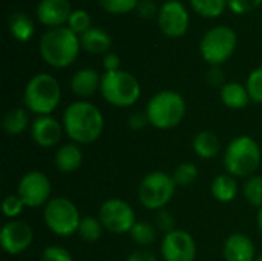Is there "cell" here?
I'll return each instance as SVG.
<instances>
[{"mask_svg": "<svg viewBox=\"0 0 262 261\" xmlns=\"http://www.w3.org/2000/svg\"><path fill=\"white\" fill-rule=\"evenodd\" d=\"M223 255L226 261H255L256 260L255 243L246 234L241 232L232 234L224 243Z\"/></svg>", "mask_w": 262, "mask_h": 261, "instance_id": "17", "label": "cell"}, {"mask_svg": "<svg viewBox=\"0 0 262 261\" xmlns=\"http://www.w3.org/2000/svg\"><path fill=\"white\" fill-rule=\"evenodd\" d=\"M29 125L28 112L25 108H12L9 109L2 122V128L8 135H18L21 134Z\"/></svg>", "mask_w": 262, "mask_h": 261, "instance_id": "25", "label": "cell"}, {"mask_svg": "<svg viewBox=\"0 0 262 261\" xmlns=\"http://www.w3.org/2000/svg\"><path fill=\"white\" fill-rule=\"evenodd\" d=\"M147 123H149V122H147L146 114H138V112H137V114H132V115L129 117V120H127L129 128H130V129H135V131L143 129Z\"/></svg>", "mask_w": 262, "mask_h": 261, "instance_id": "42", "label": "cell"}, {"mask_svg": "<svg viewBox=\"0 0 262 261\" xmlns=\"http://www.w3.org/2000/svg\"><path fill=\"white\" fill-rule=\"evenodd\" d=\"M173 177L164 171H154L147 174L138 186V200L149 211L164 209L173 198L177 191Z\"/></svg>", "mask_w": 262, "mask_h": 261, "instance_id": "9", "label": "cell"}, {"mask_svg": "<svg viewBox=\"0 0 262 261\" xmlns=\"http://www.w3.org/2000/svg\"><path fill=\"white\" fill-rule=\"evenodd\" d=\"M243 194L246 200L255 206V208H262V177L261 175H252L246 180Z\"/></svg>", "mask_w": 262, "mask_h": 261, "instance_id": "29", "label": "cell"}, {"mask_svg": "<svg viewBox=\"0 0 262 261\" xmlns=\"http://www.w3.org/2000/svg\"><path fill=\"white\" fill-rule=\"evenodd\" d=\"M160 31L169 38L183 37L190 23L189 11L180 0H167L161 5L160 12L157 15Z\"/></svg>", "mask_w": 262, "mask_h": 261, "instance_id": "12", "label": "cell"}, {"mask_svg": "<svg viewBox=\"0 0 262 261\" xmlns=\"http://www.w3.org/2000/svg\"><path fill=\"white\" fill-rule=\"evenodd\" d=\"M46 228L58 237H71L78 231L81 215L77 205L68 197H55L43 209Z\"/></svg>", "mask_w": 262, "mask_h": 261, "instance_id": "8", "label": "cell"}, {"mask_svg": "<svg viewBox=\"0 0 262 261\" xmlns=\"http://www.w3.org/2000/svg\"><path fill=\"white\" fill-rule=\"evenodd\" d=\"M220 97L221 102L230 109H243L252 102L246 85L238 82H227L224 86H221Z\"/></svg>", "mask_w": 262, "mask_h": 261, "instance_id": "21", "label": "cell"}, {"mask_svg": "<svg viewBox=\"0 0 262 261\" xmlns=\"http://www.w3.org/2000/svg\"><path fill=\"white\" fill-rule=\"evenodd\" d=\"M80 45H81V49L89 54H94V55L103 54L104 55L111 51L112 38L106 29L92 26L89 31H86L84 34L80 35Z\"/></svg>", "mask_w": 262, "mask_h": 261, "instance_id": "20", "label": "cell"}, {"mask_svg": "<svg viewBox=\"0 0 262 261\" xmlns=\"http://www.w3.org/2000/svg\"><path fill=\"white\" fill-rule=\"evenodd\" d=\"M41 261H74L71 252L61 246H48L41 252Z\"/></svg>", "mask_w": 262, "mask_h": 261, "instance_id": "36", "label": "cell"}, {"mask_svg": "<svg viewBox=\"0 0 262 261\" xmlns=\"http://www.w3.org/2000/svg\"><path fill=\"white\" fill-rule=\"evenodd\" d=\"M262 152L258 142L250 135L233 138L224 151V168L235 178H249L255 175L261 165Z\"/></svg>", "mask_w": 262, "mask_h": 261, "instance_id": "5", "label": "cell"}, {"mask_svg": "<svg viewBox=\"0 0 262 261\" xmlns=\"http://www.w3.org/2000/svg\"><path fill=\"white\" fill-rule=\"evenodd\" d=\"M190 6L201 17L216 18L226 11L227 0H190Z\"/></svg>", "mask_w": 262, "mask_h": 261, "instance_id": "27", "label": "cell"}, {"mask_svg": "<svg viewBox=\"0 0 262 261\" xmlns=\"http://www.w3.org/2000/svg\"><path fill=\"white\" fill-rule=\"evenodd\" d=\"M206 77H207V82L212 86H224L226 85L224 83V72H223L221 66H210Z\"/></svg>", "mask_w": 262, "mask_h": 261, "instance_id": "40", "label": "cell"}, {"mask_svg": "<svg viewBox=\"0 0 262 261\" xmlns=\"http://www.w3.org/2000/svg\"><path fill=\"white\" fill-rule=\"evenodd\" d=\"M212 195L220 203H230L238 195V183L236 178L230 174H220L213 178L210 186Z\"/></svg>", "mask_w": 262, "mask_h": 261, "instance_id": "23", "label": "cell"}, {"mask_svg": "<svg viewBox=\"0 0 262 261\" xmlns=\"http://www.w3.org/2000/svg\"><path fill=\"white\" fill-rule=\"evenodd\" d=\"M258 228H259V231H261L262 234V208L258 211Z\"/></svg>", "mask_w": 262, "mask_h": 261, "instance_id": "43", "label": "cell"}, {"mask_svg": "<svg viewBox=\"0 0 262 261\" xmlns=\"http://www.w3.org/2000/svg\"><path fill=\"white\" fill-rule=\"evenodd\" d=\"M126 261H157V257L149 249H137L126 258Z\"/></svg>", "mask_w": 262, "mask_h": 261, "instance_id": "41", "label": "cell"}, {"mask_svg": "<svg viewBox=\"0 0 262 261\" xmlns=\"http://www.w3.org/2000/svg\"><path fill=\"white\" fill-rule=\"evenodd\" d=\"M51 180L41 171L26 172L17 186V195L23 200L26 208H40L46 206L51 200Z\"/></svg>", "mask_w": 262, "mask_h": 261, "instance_id": "11", "label": "cell"}, {"mask_svg": "<svg viewBox=\"0 0 262 261\" xmlns=\"http://www.w3.org/2000/svg\"><path fill=\"white\" fill-rule=\"evenodd\" d=\"M25 203L23 200L17 195V194H9L3 198V203H2V212L6 218H11V220H15V217H18L23 209H25Z\"/></svg>", "mask_w": 262, "mask_h": 261, "instance_id": "34", "label": "cell"}, {"mask_svg": "<svg viewBox=\"0 0 262 261\" xmlns=\"http://www.w3.org/2000/svg\"><path fill=\"white\" fill-rule=\"evenodd\" d=\"M140 0H98L100 6L114 15H121V14H127L132 12L134 9H137Z\"/></svg>", "mask_w": 262, "mask_h": 261, "instance_id": "32", "label": "cell"}, {"mask_svg": "<svg viewBox=\"0 0 262 261\" xmlns=\"http://www.w3.org/2000/svg\"><path fill=\"white\" fill-rule=\"evenodd\" d=\"M255 261H262V254H261V255H259V257H258V258H256V260H255Z\"/></svg>", "mask_w": 262, "mask_h": 261, "instance_id": "44", "label": "cell"}, {"mask_svg": "<svg viewBox=\"0 0 262 261\" xmlns=\"http://www.w3.org/2000/svg\"><path fill=\"white\" fill-rule=\"evenodd\" d=\"M196 243L187 231L175 229L163 237L161 257L164 261H195Z\"/></svg>", "mask_w": 262, "mask_h": 261, "instance_id": "14", "label": "cell"}, {"mask_svg": "<svg viewBox=\"0 0 262 261\" xmlns=\"http://www.w3.org/2000/svg\"><path fill=\"white\" fill-rule=\"evenodd\" d=\"M98 218L106 231L111 234H129L137 223L135 211L121 198H107L101 203Z\"/></svg>", "mask_w": 262, "mask_h": 261, "instance_id": "10", "label": "cell"}, {"mask_svg": "<svg viewBox=\"0 0 262 261\" xmlns=\"http://www.w3.org/2000/svg\"><path fill=\"white\" fill-rule=\"evenodd\" d=\"M121 66V60H120V55L109 51L107 54H104L103 57V68L106 72H112V71H118Z\"/></svg>", "mask_w": 262, "mask_h": 261, "instance_id": "39", "label": "cell"}, {"mask_svg": "<svg viewBox=\"0 0 262 261\" xmlns=\"http://www.w3.org/2000/svg\"><path fill=\"white\" fill-rule=\"evenodd\" d=\"M66 26L80 37L81 34H84L92 28V20L89 12H86L84 9H74Z\"/></svg>", "mask_w": 262, "mask_h": 261, "instance_id": "31", "label": "cell"}, {"mask_svg": "<svg viewBox=\"0 0 262 261\" xmlns=\"http://www.w3.org/2000/svg\"><path fill=\"white\" fill-rule=\"evenodd\" d=\"M238 35L233 28L218 25L210 28L200 42V54L210 66H221L236 51Z\"/></svg>", "mask_w": 262, "mask_h": 261, "instance_id": "7", "label": "cell"}, {"mask_svg": "<svg viewBox=\"0 0 262 261\" xmlns=\"http://www.w3.org/2000/svg\"><path fill=\"white\" fill-rule=\"evenodd\" d=\"M64 129L52 115H38L31 125L32 142L40 148H54L60 143Z\"/></svg>", "mask_w": 262, "mask_h": 261, "instance_id": "16", "label": "cell"}, {"mask_svg": "<svg viewBox=\"0 0 262 261\" xmlns=\"http://www.w3.org/2000/svg\"><path fill=\"white\" fill-rule=\"evenodd\" d=\"M262 5V0H227V6L235 14H249L258 9Z\"/></svg>", "mask_w": 262, "mask_h": 261, "instance_id": "35", "label": "cell"}, {"mask_svg": "<svg viewBox=\"0 0 262 261\" xmlns=\"http://www.w3.org/2000/svg\"><path fill=\"white\" fill-rule=\"evenodd\" d=\"M129 235L134 243L140 246H150L157 240V226L147 222H137Z\"/></svg>", "mask_w": 262, "mask_h": 261, "instance_id": "28", "label": "cell"}, {"mask_svg": "<svg viewBox=\"0 0 262 261\" xmlns=\"http://www.w3.org/2000/svg\"><path fill=\"white\" fill-rule=\"evenodd\" d=\"M61 125L64 134L72 140V143L91 145L103 134L104 117L94 103L77 100L64 109Z\"/></svg>", "mask_w": 262, "mask_h": 261, "instance_id": "1", "label": "cell"}, {"mask_svg": "<svg viewBox=\"0 0 262 261\" xmlns=\"http://www.w3.org/2000/svg\"><path fill=\"white\" fill-rule=\"evenodd\" d=\"M80 49V37L68 26L48 29L38 43V51L43 62L52 68L71 66L77 60Z\"/></svg>", "mask_w": 262, "mask_h": 261, "instance_id": "2", "label": "cell"}, {"mask_svg": "<svg viewBox=\"0 0 262 261\" xmlns=\"http://www.w3.org/2000/svg\"><path fill=\"white\" fill-rule=\"evenodd\" d=\"M8 28L11 35L21 43H26L32 38L34 32H35V25L31 20L29 15L23 14V12H14L9 15L8 18Z\"/></svg>", "mask_w": 262, "mask_h": 261, "instance_id": "24", "label": "cell"}, {"mask_svg": "<svg viewBox=\"0 0 262 261\" xmlns=\"http://www.w3.org/2000/svg\"><path fill=\"white\" fill-rule=\"evenodd\" d=\"M61 88L58 80L48 74L38 72L29 78L23 92V103L29 112L38 115H51L60 105Z\"/></svg>", "mask_w": 262, "mask_h": 261, "instance_id": "4", "label": "cell"}, {"mask_svg": "<svg viewBox=\"0 0 262 261\" xmlns=\"http://www.w3.org/2000/svg\"><path fill=\"white\" fill-rule=\"evenodd\" d=\"M72 11L69 0H40L35 8V15L41 25L52 29L68 25Z\"/></svg>", "mask_w": 262, "mask_h": 261, "instance_id": "15", "label": "cell"}, {"mask_svg": "<svg viewBox=\"0 0 262 261\" xmlns=\"http://www.w3.org/2000/svg\"><path fill=\"white\" fill-rule=\"evenodd\" d=\"M246 88L249 91L250 100L253 103L262 105V66L253 69L246 82Z\"/></svg>", "mask_w": 262, "mask_h": 261, "instance_id": "33", "label": "cell"}, {"mask_svg": "<svg viewBox=\"0 0 262 261\" xmlns=\"http://www.w3.org/2000/svg\"><path fill=\"white\" fill-rule=\"evenodd\" d=\"M135 11H137L143 18H152V17L158 15L160 8L157 6V3H155L154 0H140Z\"/></svg>", "mask_w": 262, "mask_h": 261, "instance_id": "38", "label": "cell"}, {"mask_svg": "<svg viewBox=\"0 0 262 261\" xmlns=\"http://www.w3.org/2000/svg\"><path fill=\"white\" fill-rule=\"evenodd\" d=\"M103 225L100 222L98 217H92V215H88V217H81V222H80V226H78V237L86 242V243H95L101 238L103 235Z\"/></svg>", "mask_w": 262, "mask_h": 261, "instance_id": "26", "label": "cell"}, {"mask_svg": "<svg viewBox=\"0 0 262 261\" xmlns=\"http://www.w3.org/2000/svg\"><path fill=\"white\" fill-rule=\"evenodd\" d=\"M100 92L109 105L115 108H130L141 97V85L134 74L118 69L101 75Z\"/></svg>", "mask_w": 262, "mask_h": 261, "instance_id": "6", "label": "cell"}, {"mask_svg": "<svg viewBox=\"0 0 262 261\" xmlns=\"http://www.w3.org/2000/svg\"><path fill=\"white\" fill-rule=\"evenodd\" d=\"M144 114L150 126L160 131H169L183 123L187 114V103L180 92L164 89L149 98Z\"/></svg>", "mask_w": 262, "mask_h": 261, "instance_id": "3", "label": "cell"}, {"mask_svg": "<svg viewBox=\"0 0 262 261\" xmlns=\"http://www.w3.org/2000/svg\"><path fill=\"white\" fill-rule=\"evenodd\" d=\"M155 226H157V229L163 231L164 235H166V234H169V232H172V231L177 229V228H175V226H177L175 217H173L169 211L161 209V211H158L157 215H155Z\"/></svg>", "mask_w": 262, "mask_h": 261, "instance_id": "37", "label": "cell"}, {"mask_svg": "<svg viewBox=\"0 0 262 261\" xmlns=\"http://www.w3.org/2000/svg\"><path fill=\"white\" fill-rule=\"evenodd\" d=\"M83 158H84V154H83V149L80 145L66 143L57 149L54 163H55L57 171H60L63 174H71L81 166Z\"/></svg>", "mask_w": 262, "mask_h": 261, "instance_id": "19", "label": "cell"}, {"mask_svg": "<svg viewBox=\"0 0 262 261\" xmlns=\"http://www.w3.org/2000/svg\"><path fill=\"white\" fill-rule=\"evenodd\" d=\"M71 91L80 97V98H88L92 97L97 91H100L101 86V74L94 69V68H83L78 69L72 77H71Z\"/></svg>", "mask_w": 262, "mask_h": 261, "instance_id": "18", "label": "cell"}, {"mask_svg": "<svg viewBox=\"0 0 262 261\" xmlns=\"http://www.w3.org/2000/svg\"><path fill=\"white\" fill-rule=\"evenodd\" d=\"M192 149L193 152L203 158V160H210L215 158L220 151H221V142L218 135L212 131H201L193 137L192 142Z\"/></svg>", "mask_w": 262, "mask_h": 261, "instance_id": "22", "label": "cell"}, {"mask_svg": "<svg viewBox=\"0 0 262 261\" xmlns=\"http://www.w3.org/2000/svg\"><path fill=\"white\" fill-rule=\"evenodd\" d=\"M172 177L177 186H181V188L190 186L198 178V166L193 163H181L177 166Z\"/></svg>", "mask_w": 262, "mask_h": 261, "instance_id": "30", "label": "cell"}, {"mask_svg": "<svg viewBox=\"0 0 262 261\" xmlns=\"http://www.w3.org/2000/svg\"><path fill=\"white\" fill-rule=\"evenodd\" d=\"M34 240L32 228L23 220H9L0 231V246L8 255H20Z\"/></svg>", "mask_w": 262, "mask_h": 261, "instance_id": "13", "label": "cell"}]
</instances>
